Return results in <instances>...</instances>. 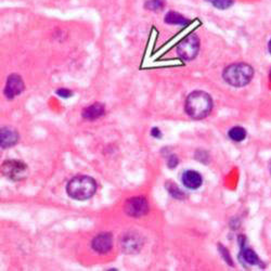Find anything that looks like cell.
<instances>
[{
    "mask_svg": "<svg viewBox=\"0 0 271 271\" xmlns=\"http://www.w3.org/2000/svg\"><path fill=\"white\" fill-rule=\"evenodd\" d=\"M188 115L194 119H202L209 115L213 109V101L208 94L196 90L188 96L185 105Z\"/></svg>",
    "mask_w": 271,
    "mask_h": 271,
    "instance_id": "1",
    "label": "cell"
},
{
    "mask_svg": "<svg viewBox=\"0 0 271 271\" xmlns=\"http://www.w3.org/2000/svg\"><path fill=\"white\" fill-rule=\"evenodd\" d=\"M97 191L95 179L85 175H80L67 183L66 192L70 197L77 201H85L93 197Z\"/></svg>",
    "mask_w": 271,
    "mask_h": 271,
    "instance_id": "2",
    "label": "cell"
},
{
    "mask_svg": "<svg viewBox=\"0 0 271 271\" xmlns=\"http://www.w3.org/2000/svg\"><path fill=\"white\" fill-rule=\"evenodd\" d=\"M254 76V70L246 63H234L224 68L223 80L233 87H243L249 84Z\"/></svg>",
    "mask_w": 271,
    "mask_h": 271,
    "instance_id": "3",
    "label": "cell"
},
{
    "mask_svg": "<svg viewBox=\"0 0 271 271\" xmlns=\"http://www.w3.org/2000/svg\"><path fill=\"white\" fill-rule=\"evenodd\" d=\"M200 50V39L195 34H190L183 38L177 46V53L186 61L193 60Z\"/></svg>",
    "mask_w": 271,
    "mask_h": 271,
    "instance_id": "4",
    "label": "cell"
},
{
    "mask_svg": "<svg viewBox=\"0 0 271 271\" xmlns=\"http://www.w3.org/2000/svg\"><path fill=\"white\" fill-rule=\"evenodd\" d=\"M27 166L20 160H7L2 165V173L13 181H20L26 178Z\"/></svg>",
    "mask_w": 271,
    "mask_h": 271,
    "instance_id": "5",
    "label": "cell"
},
{
    "mask_svg": "<svg viewBox=\"0 0 271 271\" xmlns=\"http://www.w3.org/2000/svg\"><path fill=\"white\" fill-rule=\"evenodd\" d=\"M149 210V204L144 197L136 196L128 200L125 204V212L131 217H141Z\"/></svg>",
    "mask_w": 271,
    "mask_h": 271,
    "instance_id": "6",
    "label": "cell"
},
{
    "mask_svg": "<svg viewBox=\"0 0 271 271\" xmlns=\"http://www.w3.org/2000/svg\"><path fill=\"white\" fill-rule=\"evenodd\" d=\"M142 238L136 232H128L122 239V249L127 254H135L142 247Z\"/></svg>",
    "mask_w": 271,
    "mask_h": 271,
    "instance_id": "7",
    "label": "cell"
},
{
    "mask_svg": "<svg viewBox=\"0 0 271 271\" xmlns=\"http://www.w3.org/2000/svg\"><path fill=\"white\" fill-rule=\"evenodd\" d=\"M25 88L24 81L21 76L16 74H12L8 77L6 88H4V95L9 99H13L16 96H19Z\"/></svg>",
    "mask_w": 271,
    "mask_h": 271,
    "instance_id": "8",
    "label": "cell"
},
{
    "mask_svg": "<svg viewBox=\"0 0 271 271\" xmlns=\"http://www.w3.org/2000/svg\"><path fill=\"white\" fill-rule=\"evenodd\" d=\"M113 246V239L110 233H100L93 240V249L99 254H105Z\"/></svg>",
    "mask_w": 271,
    "mask_h": 271,
    "instance_id": "9",
    "label": "cell"
},
{
    "mask_svg": "<svg viewBox=\"0 0 271 271\" xmlns=\"http://www.w3.org/2000/svg\"><path fill=\"white\" fill-rule=\"evenodd\" d=\"M19 141V135L17 131L12 129L10 127H3L0 131V144L1 148H11V146L16 145Z\"/></svg>",
    "mask_w": 271,
    "mask_h": 271,
    "instance_id": "10",
    "label": "cell"
},
{
    "mask_svg": "<svg viewBox=\"0 0 271 271\" xmlns=\"http://www.w3.org/2000/svg\"><path fill=\"white\" fill-rule=\"evenodd\" d=\"M181 180L183 186L188 189L195 190L197 188H200L202 186V182H203V179H202L201 175L194 172V171H187L182 174Z\"/></svg>",
    "mask_w": 271,
    "mask_h": 271,
    "instance_id": "11",
    "label": "cell"
},
{
    "mask_svg": "<svg viewBox=\"0 0 271 271\" xmlns=\"http://www.w3.org/2000/svg\"><path fill=\"white\" fill-rule=\"evenodd\" d=\"M104 113L105 109L103 104L94 103L84 109V111H82V117L85 119H88V121H95V119L102 117Z\"/></svg>",
    "mask_w": 271,
    "mask_h": 271,
    "instance_id": "12",
    "label": "cell"
},
{
    "mask_svg": "<svg viewBox=\"0 0 271 271\" xmlns=\"http://www.w3.org/2000/svg\"><path fill=\"white\" fill-rule=\"evenodd\" d=\"M165 22L168 23V24H173V25H181V26H186L190 23V21L186 19L185 16L179 15L177 12H173L169 11L166 16H165Z\"/></svg>",
    "mask_w": 271,
    "mask_h": 271,
    "instance_id": "13",
    "label": "cell"
},
{
    "mask_svg": "<svg viewBox=\"0 0 271 271\" xmlns=\"http://www.w3.org/2000/svg\"><path fill=\"white\" fill-rule=\"evenodd\" d=\"M229 137H230L231 140L236 141V142L243 141L246 137V130L244 129V128L239 127V126L233 127L230 130H229Z\"/></svg>",
    "mask_w": 271,
    "mask_h": 271,
    "instance_id": "14",
    "label": "cell"
},
{
    "mask_svg": "<svg viewBox=\"0 0 271 271\" xmlns=\"http://www.w3.org/2000/svg\"><path fill=\"white\" fill-rule=\"evenodd\" d=\"M242 257H243V259H244L246 263L250 264V265H256L259 261L258 257H257V255H256V253L251 249L243 250L242 251Z\"/></svg>",
    "mask_w": 271,
    "mask_h": 271,
    "instance_id": "15",
    "label": "cell"
},
{
    "mask_svg": "<svg viewBox=\"0 0 271 271\" xmlns=\"http://www.w3.org/2000/svg\"><path fill=\"white\" fill-rule=\"evenodd\" d=\"M144 6L148 10L160 11L165 7V0H148Z\"/></svg>",
    "mask_w": 271,
    "mask_h": 271,
    "instance_id": "16",
    "label": "cell"
},
{
    "mask_svg": "<svg viewBox=\"0 0 271 271\" xmlns=\"http://www.w3.org/2000/svg\"><path fill=\"white\" fill-rule=\"evenodd\" d=\"M205 1L212 3L215 8L220 9V10H226L234 3V0H205Z\"/></svg>",
    "mask_w": 271,
    "mask_h": 271,
    "instance_id": "17",
    "label": "cell"
},
{
    "mask_svg": "<svg viewBox=\"0 0 271 271\" xmlns=\"http://www.w3.org/2000/svg\"><path fill=\"white\" fill-rule=\"evenodd\" d=\"M167 190L172 196L176 197V199H183V196H185V193L181 190H179V188L175 183H171V185L167 186Z\"/></svg>",
    "mask_w": 271,
    "mask_h": 271,
    "instance_id": "18",
    "label": "cell"
},
{
    "mask_svg": "<svg viewBox=\"0 0 271 271\" xmlns=\"http://www.w3.org/2000/svg\"><path fill=\"white\" fill-rule=\"evenodd\" d=\"M57 95L60 96V97L63 98V99H67L70 98L73 96V93L70 89H66V88H61V89H58L57 90Z\"/></svg>",
    "mask_w": 271,
    "mask_h": 271,
    "instance_id": "19",
    "label": "cell"
},
{
    "mask_svg": "<svg viewBox=\"0 0 271 271\" xmlns=\"http://www.w3.org/2000/svg\"><path fill=\"white\" fill-rule=\"evenodd\" d=\"M178 164V159L176 155H171L169 156V159H168V166L171 168H175L177 166Z\"/></svg>",
    "mask_w": 271,
    "mask_h": 271,
    "instance_id": "20",
    "label": "cell"
},
{
    "mask_svg": "<svg viewBox=\"0 0 271 271\" xmlns=\"http://www.w3.org/2000/svg\"><path fill=\"white\" fill-rule=\"evenodd\" d=\"M152 136L153 137H156V138H160L162 137V135H160V131L159 128H153L152 129Z\"/></svg>",
    "mask_w": 271,
    "mask_h": 271,
    "instance_id": "21",
    "label": "cell"
},
{
    "mask_svg": "<svg viewBox=\"0 0 271 271\" xmlns=\"http://www.w3.org/2000/svg\"><path fill=\"white\" fill-rule=\"evenodd\" d=\"M268 49H269V52L271 53V40L269 41V45H268Z\"/></svg>",
    "mask_w": 271,
    "mask_h": 271,
    "instance_id": "22",
    "label": "cell"
}]
</instances>
